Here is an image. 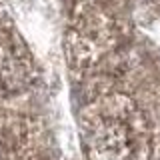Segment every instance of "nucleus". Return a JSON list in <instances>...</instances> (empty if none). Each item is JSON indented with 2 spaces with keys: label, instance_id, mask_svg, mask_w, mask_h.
Segmentation results:
<instances>
[{
  "label": "nucleus",
  "instance_id": "1",
  "mask_svg": "<svg viewBox=\"0 0 160 160\" xmlns=\"http://www.w3.org/2000/svg\"><path fill=\"white\" fill-rule=\"evenodd\" d=\"M0 160H6V144L2 138H0Z\"/></svg>",
  "mask_w": 160,
  "mask_h": 160
}]
</instances>
